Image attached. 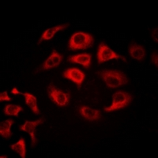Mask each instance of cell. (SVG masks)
<instances>
[{"mask_svg":"<svg viewBox=\"0 0 158 158\" xmlns=\"http://www.w3.org/2000/svg\"><path fill=\"white\" fill-rule=\"evenodd\" d=\"M97 56L99 64H101L104 62L109 61V60L113 59H122L124 62H127L126 58L116 54L115 52H113L111 48H109L106 45V44L104 43V42H101L99 44Z\"/></svg>","mask_w":158,"mask_h":158,"instance_id":"cell-5","label":"cell"},{"mask_svg":"<svg viewBox=\"0 0 158 158\" xmlns=\"http://www.w3.org/2000/svg\"><path fill=\"white\" fill-rule=\"evenodd\" d=\"M63 77L75 83L77 85V89H80L81 84H82L84 79L85 78V74L79 69L71 67V68L67 69L63 71Z\"/></svg>","mask_w":158,"mask_h":158,"instance_id":"cell-6","label":"cell"},{"mask_svg":"<svg viewBox=\"0 0 158 158\" xmlns=\"http://www.w3.org/2000/svg\"><path fill=\"white\" fill-rule=\"evenodd\" d=\"M19 94H22L25 97L26 104L32 109V111L36 115H40V111H39V108L37 107V101H36V97H34V96L30 94H28V93H21V92H19Z\"/></svg>","mask_w":158,"mask_h":158,"instance_id":"cell-13","label":"cell"},{"mask_svg":"<svg viewBox=\"0 0 158 158\" xmlns=\"http://www.w3.org/2000/svg\"><path fill=\"white\" fill-rule=\"evenodd\" d=\"M68 26L69 24H63V25H57V26H55V27L48 29V30H46L44 32L42 36L40 37V39L39 42L37 43V44H40L43 40H51L53 36H54V35L56 34V32H59V31L60 30H63V29H67Z\"/></svg>","mask_w":158,"mask_h":158,"instance_id":"cell-12","label":"cell"},{"mask_svg":"<svg viewBox=\"0 0 158 158\" xmlns=\"http://www.w3.org/2000/svg\"><path fill=\"white\" fill-rule=\"evenodd\" d=\"M63 59V56L59 54L56 50L52 51V53L46 60L44 63L40 66V68L39 69L40 70H50L52 68L58 67L62 60Z\"/></svg>","mask_w":158,"mask_h":158,"instance_id":"cell-8","label":"cell"},{"mask_svg":"<svg viewBox=\"0 0 158 158\" xmlns=\"http://www.w3.org/2000/svg\"><path fill=\"white\" fill-rule=\"evenodd\" d=\"M44 122V118H41L36 121H25V124L20 126L19 128L21 131H25L30 135L31 138H32V144L31 146L32 147H34L35 146L37 143V139L36 138V135H35V132H36V128L38 125L40 124H42Z\"/></svg>","mask_w":158,"mask_h":158,"instance_id":"cell-7","label":"cell"},{"mask_svg":"<svg viewBox=\"0 0 158 158\" xmlns=\"http://www.w3.org/2000/svg\"><path fill=\"white\" fill-rule=\"evenodd\" d=\"M13 119H6L0 123V134L4 138H10L12 135V132L10 131L11 126L14 123Z\"/></svg>","mask_w":158,"mask_h":158,"instance_id":"cell-14","label":"cell"},{"mask_svg":"<svg viewBox=\"0 0 158 158\" xmlns=\"http://www.w3.org/2000/svg\"><path fill=\"white\" fill-rule=\"evenodd\" d=\"M77 112L80 114L81 117L86 120L90 121H96L101 118V113L100 110L92 109L89 107L81 106L77 108Z\"/></svg>","mask_w":158,"mask_h":158,"instance_id":"cell-9","label":"cell"},{"mask_svg":"<svg viewBox=\"0 0 158 158\" xmlns=\"http://www.w3.org/2000/svg\"><path fill=\"white\" fill-rule=\"evenodd\" d=\"M10 148L12 150L15 151L16 153H18L22 158L25 157L26 149H25V142L24 138H20V140L18 142H16L14 145H11Z\"/></svg>","mask_w":158,"mask_h":158,"instance_id":"cell-15","label":"cell"},{"mask_svg":"<svg viewBox=\"0 0 158 158\" xmlns=\"http://www.w3.org/2000/svg\"><path fill=\"white\" fill-rule=\"evenodd\" d=\"M92 56L89 53H83V54L76 55V56H69L68 61L72 63H77L82 65L85 68H89L91 65Z\"/></svg>","mask_w":158,"mask_h":158,"instance_id":"cell-10","label":"cell"},{"mask_svg":"<svg viewBox=\"0 0 158 158\" xmlns=\"http://www.w3.org/2000/svg\"><path fill=\"white\" fill-rule=\"evenodd\" d=\"M94 38L89 33L78 32L74 33L69 40L68 49L70 51L85 50L93 47Z\"/></svg>","mask_w":158,"mask_h":158,"instance_id":"cell-2","label":"cell"},{"mask_svg":"<svg viewBox=\"0 0 158 158\" xmlns=\"http://www.w3.org/2000/svg\"><path fill=\"white\" fill-rule=\"evenodd\" d=\"M48 97L52 102L60 107H65L69 105L70 99V93H65L63 90L58 88L53 83H50L47 88Z\"/></svg>","mask_w":158,"mask_h":158,"instance_id":"cell-3","label":"cell"},{"mask_svg":"<svg viewBox=\"0 0 158 158\" xmlns=\"http://www.w3.org/2000/svg\"><path fill=\"white\" fill-rule=\"evenodd\" d=\"M6 157H8V156H2L1 158H6Z\"/></svg>","mask_w":158,"mask_h":158,"instance_id":"cell-20","label":"cell"},{"mask_svg":"<svg viewBox=\"0 0 158 158\" xmlns=\"http://www.w3.org/2000/svg\"><path fill=\"white\" fill-rule=\"evenodd\" d=\"M108 88L115 89L127 84L129 79L123 72L117 70H103L96 73Z\"/></svg>","mask_w":158,"mask_h":158,"instance_id":"cell-1","label":"cell"},{"mask_svg":"<svg viewBox=\"0 0 158 158\" xmlns=\"http://www.w3.org/2000/svg\"><path fill=\"white\" fill-rule=\"evenodd\" d=\"M112 99H113L112 104L110 105L109 107H106V108H104V111H107V112L126 108L131 104L132 100H133V96L127 92L118 91L112 95Z\"/></svg>","mask_w":158,"mask_h":158,"instance_id":"cell-4","label":"cell"},{"mask_svg":"<svg viewBox=\"0 0 158 158\" xmlns=\"http://www.w3.org/2000/svg\"><path fill=\"white\" fill-rule=\"evenodd\" d=\"M12 99L8 96L7 91H5L3 93H1L0 94V101H11Z\"/></svg>","mask_w":158,"mask_h":158,"instance_id":"cell-17","label":"cell"},{"mask_svg":"<svg viewBox=\"0 0 158 158\" xmlns=\"http://www.w3.org/2000/svg\"><path fill=\"white\" fill-rule=\"evenodd\" d=\"M152 37H153V39L155 41L158 42V40H157V28H156V29H155L153 31V32H152Z\"/></svg>","mask_w":158,"mask_h":158,"instance_id":"cell-19","label":"cell"},{"mask_svg":"<svg viewBox=\"0 0 158 158\" xmlns=\"http://www.w3.org/2000/svg\"><path fill=\"white\" fill-rule=\"evenodd\" d=\"M128 52L132 58L135 59H138L139 61L143 60L145 56H146V50L142 46L135 43L131 42L128 48Z\"/></svg>","mask_w":158,"mask_h":158,"instance_id":"cell-11","label":"cell"},{"mask_svg":"<svg viewBox=\"0 0 158 158\" xmlns=\"http://www.w3.org/2000/svg\"><path fill=\"white\" fill-rule=\"evenodd\" d=\"M151 62L156 65V67H158V56L156 52H153L151 56Z\"/></svg>","mask_w":158,"mask_h":158,"instance_id":"cell-18","label":"cell"},{"mask_svg":"<svg viewBox=\"0 0 158 158\" xmlns=\"http://www.w3.org/2000/svg\"><path fill=\"white\" fill-rule=\"evenodd\" d=\"M23 111V108L15 104H7L4 108V114L6 115H14L18 116V113L20 111Z\"/></svg>","mask_w":158,"mask_h":158,"instance_id":"cell-16","label":"cell"}]
</instances>
